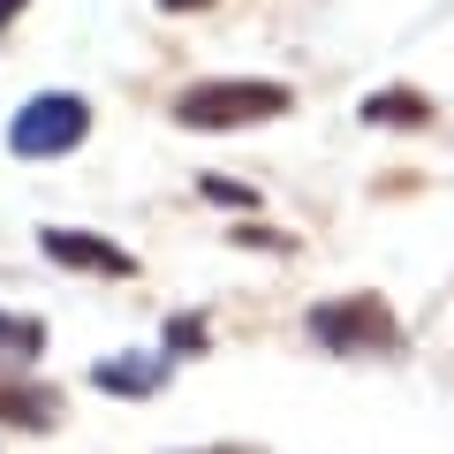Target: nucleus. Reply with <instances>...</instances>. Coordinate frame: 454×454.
<instances>
[{
	"label": "nucleus",
	"instance_id": "nucleus-1",
	"mask_svg": "<svg viewBox=\"0 0 454 454\" xmlns=\"http://www.w3.org/2000/svg\"><path fill=\"white\" fill-rule=\"evenodd\" d=\"M83 137H91V106H83L76 91H38V98H23V114L8 121V152H16V160H61Z\"/></svg>",
	"mask_w": 454,
	"mask_h": 454
},
{
	"label": "nucleus",
	"instance_id": "nucleus-2",
	"mask_svg": "<svg viewBox=\"0 0 454 454\" xmlns=\"http://www.w3.org/2000/svg\"><path fill=\"white\" fill-rule=\"evenodd\" d=\"M288 106V83H197L175 98V121L182 129H243V121H273Z\"/></svg>",
	"mask_w": 454,
	"mask_h": 454
},
{
	"label": "nucleus",
	"instance_id": "nucleus-3",
	"mask_svg": "<svg viewBox=\"0 0 454 454\" xmlns=\"http://www.w3.org/2000/svg\"><path fill=\"white\" fill-rule=\"evenodd\" d=\"M310 333L340 356H356V348H394V310L379 295H348V303H318L310 310Z\"/></svg>",
	"mask_w": 454,
	"mask_h": 454
},
{
	"label": "nucleus",
	"instance_id": "nucleus-4",
	"mask_svg": "<svg viewBox=\"0 0 454 454\" xmlns=\"http://www.w3.org/2000/svg\"><path fill=\"white\" fill-rule=\"evenodd\" d=\"M38 243H46L53 265H76V273H129V250L98 243V235H76V227H46Z\"/></svg>",
	"mask_w": 454,
	"mask_h": 454
},
{
	"label": "nucleus",
	"instance_id": "nucleus-5",
	"mask_svg": "<svg viewBox=\"0 0 454 454\" xmlns=\"http://www.w3.org/2000/svg\"><path fill=\"white\" fill-rule=\"evenodd\" d=\"M91 379H98L106 394H152V387L167 379V356H121V364H98Z\"/></svg>",
	"mask_w": 454,
	"mask_h": 454
},
{
	"label": "nucleus",
	"instance_id": "nucleus-6",
	"mask_svg": "<svg viewBox=\"0 0 454 454\" xmlns=\"http://www.w3.org/2000/svg\"><path fill=\"white\" fill-rule=\"evenodd\" d=\"M364 121H379V129H417V121H432V106L417 91H379V98H364Z\"/></svg>",
	"mask_w": 454,
	"mask_h": 454
},
{
	"label": "nucleus",
	"instance_id": "nucleus-7",
	"mask_svg": "<svg viewBox=\"0 0 454 454\" xmlns=\"http://www.w3.org/2000/svg\"><path fill=\"white\" fill-rule=\"evenodd\" d=\"M38 348H46V325L38 318H8V310H0V356H38Z\"/></svg>",
	"mask_w": 454,
	"mask_h": 454
},
{
	"label": "nucleus",
	"instance_id": "nucleus-8",
	"mask_svg": "<svg viewBox=\"0 0 454 454\" xmlns=\"http://www.w3.org/2000/svg\"><path fill=\"white\" fill-rule=\"evenodd\" d=\"M23 8H31V0H0V31H8V23H16Z\"/></svg>",
	"mask_w": 454,
	"mask_h": 454
},
{
	"label": "nucleus",
	"instance_id": "nucleus-9",
	"mask_svg": "<svg viewBox=\"0 0 454 454\" xmlns=\"http://www.w3.org/2000/svg\"><path fill=\"white\" fill-rule=\"evenodd\" d=\"M167 8H205V0H167Z\"/></svg>",
	"mask_w": 454,
	"mask_h": 454
}]
</instances>
